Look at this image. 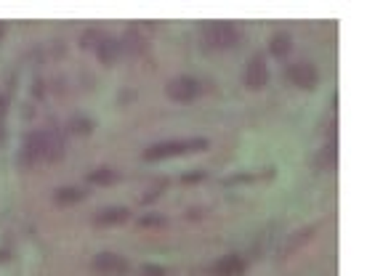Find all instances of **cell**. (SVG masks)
Returning <instances> with one entry per match:
<instances>
[{"mask_svg": "<svg viewBox=\"0 0 367 276\" xmlns=\"http://www.w3.org/2000/svg\"><path fill=\"white\" fill-rule=\"evenodd\" d=\"M200 40L211 51H229L240 43V30L229 21H211L200 30Z\"/></svg>", "mask_w": 367, "mask_h": 276, "instance_id": "1", "label": "cell"}, {"mask_svg": "<svg viewBox=\"0 0 367 276\" xmlns=\"http://www.w3.org/2000/svg\"><path fill=\"white\" fill-rule=\"evenodd\" d=\"M208 149V141L205 138H181V141H163L154 143L144 152V160H168V157H181V154H197Z\"/></svg>", "mask_w": 367, "mask_h": 276, "instance_id": "2", "label": "cell"}, {"mask_svg": "<svg viewBox=\"0 0 367 276\" xmlns=\"http://www.w3.org/2000/svg\"><path fill=\"white\" fill-rule=\"evenodd\" d=\"M165 93L179 104L194 101L200 93H203V82L197 77H189V74H181V77H174V80L165 85Z\"/></svg>", "mask_w": 367, "mask_h": 276, "instance_id": "3", "label": "cell"}, {"mask_svg": "<svg viewBox=\"0 0 367 276\" xmlns=\"http://www.w3.org/2000/svg\"><path fill=\"white\" fill-rule=\"evenodd\" d=\"M128 260L117 253H99L93 258V271L99 276H125L128 274Z\"/></svg>", "mask_w": 367, "mask_h": 276, "instance_id": "4", "label": "cell"}, {"mask_svg": "<svg viewBox=\"0 0 367 276\" xmlns=\"http://www.w3.org/2000/svg\"><path fill=\"white\" fill-rule=\"evenodd\" d=\"M287 80L293 82L296 88H301V91H312L317 85V80H319V74H317L314 64L298 62V64H290V67H287Z\"/></svg>", "mask_w": 367, "mask_h": 276, "instance_id": "5", "label": "cell"}, {"mask_svg": "<svg viewBox=\"0 0 367 276\" xmlns=\"http://www.w3.org/2000/svg\"><path fill=\"white\" fill-rule=\"evenodd\" d=\"M38 138H41V154L46 162H56L64 157V138L56 131H38Z\"/></svg>", "mask_w": 367, "mask_h": 276, "instance_id": "6", "label": "cell"}, {"mask_svg": "<svg viewBox=\"0 0 367 276\" xmlns=\"http://www.w3.org/2000/svg\"><path fill=\"white\" fill-rule=\"evenodd\" d=\"M266 82H269V67H266V59L264 56H255L248 62L245 67V85L250 88V91H261Z\"/></svg>", "mask_w": 367, "mask_h": 276, "instance_id": "7", "label": "cell"}, {"mask_svg": "<svg viewBox=\"0 0 367 276\" xmlns=\"http://www.w3.org/2000/svg\"><path fill=\"white\" fill-rule=\"evenodd\" d=\"M120 53H122V40H117V38H102V40L96 43V56L104 64H115L120 59Z\"/></svg>", "mask_w": 367, "mask_h": 276, "instance_id": "8", "label": "cell"}, {"mask_svg": "<svg viewBox=\"0 0 367 276\" xmlns=\"http://www.w3.org/2000/svg\"><path fill=\"white\" fill-rule=\"evenodd\" d=\"M128 218H131V213H128L125 207H104V210L96 213L93 223L96 226H120V223H128Z\"/></svg>", "mask_w": 367, "mask_h": 276, "instance_id": "9", "label": "cell"}, {"mask_svg": "<svg viewBox=\"0 0 367 276\" xmlns=\"http://www.w3.org/2000/svg\"><path fill=\"white\" fill-rule=\"evenodd\" d=\"M213 274L216 276H243L245 274V260L243 258H237V255L221 258V260L213 266Z\"/></svg>", "mask_w": 367, "mask_h": 276, "instance_id": "10", "label": "cell"}, {"mask_svg": "<svg viewBox=\"0 0 367 276\" xmlns=\"http://www.w3.org/2000/svg\"><path fill=\"white\" fill-rule=\"evenodd\" d=\"M336 160H338L336 143L330 141L325 149H322V152H317L314 162H312V165H314L317 170H333V167H336Z\"/></svg>", "mask_w": 367, "mask_h": 276, "instance_id": "11", "label": "cell"}, {"mask_svg": "<svg viewBox=\"0 0 367 276\" xmlns=\"http://www.w3.org/2000/svg\"><path fill=\"white\" fill-rule=\"evenodd\" d=\"M43 154H41V138H38V131L35 133L27 136V141H24V162L27 165H35L41 162Z\"/></svg>", "mask_w": 367, "mask_h": 276, "instance_id": "12", "label": "cell"}, {"mask_svg": "<svg viewBox=\"0 0 367 276\" xmlns=\"http://www.w3.org/2000/svg\"><path fill=\"white\" fill-rule=\"evenodd\" d=\"M53 199H56V205H75V202H83V199H85V192L78 189V186H64V189L56 192Z\"/></svg>", "mask_w": 367, "mask_h": 276, "instance_id": "13", "label": "cell"}, {"mask_svg": "<svg viewBox=\"0 0 367 276\" xmlns=\"http://www.w3.org/2000/svg\"><path fill=\"white\" fill-rule=\"evenodd\" d=\"M269 48H272L275 56H287V53H290V35H285V32L275 35L272 43H269Z\"/></svg>", "mask_w": 367, "mask_h": 276, "instance_id": "14", "label": "cell"}, {"mask_svg": "<svg viewBox=\"0 0 367 276\" xmlns=\"http://www.w3.org/2000/svg\"><path fill=\"white\" fill-rule=\"evenodd\" d=\"M70 128L72 133H78V136H88V133H93V120H88V117H75V120H70Z\"/></svg>", "mask_w": 367, "mask_h": 276, "instance_id": "15", "label": "cell"}, {"mask_svg": "<svg viewBox=\"0 0 367 276\" xmlns=\"http://www.w3.org/2000/svg\"><path fill=\"white\" fill-rule=\"evenodd\" d=\"M88 181H91V184H96V186H107V184H115V181H117V173H115V170H93L91 175H88Z\"/></svg>", "mask_w": 367, "mask_h": 276, "instance_id": "16", "label": "cell"}, {"mask_svg": "<svg viewBox=\"0 0 367 276\" xmlns=\"http://www.w3.org/2000/svg\"><path fill=\"white\" fill-rule=\"evenodd\" d=\"M139 276H165V268H160V266H144L142 271H139Z\"/></svg>", "mask_w": 367, "mask_h": 276, "instance_id": "17", "label": "cell"}, {"mask_svg": "<svg viewBox=\"0 0 367 276\" xmlns=\"http://www.w3.org/2000/svg\"><path fill=\"white\" fill-rule=\"evenodd\" d=\"M9 112V96L6 93H0V117Z\"/></svg>", "mask_w": 367, "mask_h": 276, "instance_id": "18", "label": "cell"}, {"mask_svg": "<svg viewBox=\"0 0 367 276\" xmlns=\"http://www.w3.org/2000/svg\"><path fill=\"white\" fill-rule=\"evenodd\" d=\"M163 218H142V226H160Z\"/></svg>", "mask_w": 367, "mask_h": 276, "instance_id": "19", "label": "cell"}, {"mask_svg": "<svg viewBox=\"0 0 367 276\" xmlns=\"http://www.w3.org/2000/svg\"><path fill=\"white\" fill-rule=\"evenodd\" d=\"M3 138H6V128H3V123H0V143H3Z\"/></svg>", "mask_w": 367, "mask_h": 276, "instance_id": "20", "label": "cell"}, {"mask_svg": "<svg viewBox=\"0 0 367 276\" xmlns=\"http://www.w3.org/2000/svg\"><path fill=\"white\" fill-rule=\"evenodd\" d=\"M3 35H6V24H0V38H3Z\"/></svg>", "mask_w": 367, "mask_h": 276, "instance_id": "21", "label": "cell"}]
</instances>
